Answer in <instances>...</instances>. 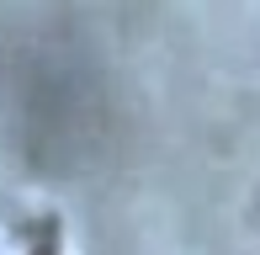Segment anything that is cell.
I'll list each match as a JSON object with an SVG mask.
<instances>
[{
	"instance_id": "1",
	"label": "cell",
	"mask_w": 260,
	"mask_h": 255,
	"mask_svg": "<svg viewBox=\"0 0 260 255\" xmlns=\"http://www.w3.org/2000/svg\"><path fill=\"white\" fill-rule=\"evenodd\" d=\"M38 255H48V250H38Z\"/></svg>"
}]
</instances>
